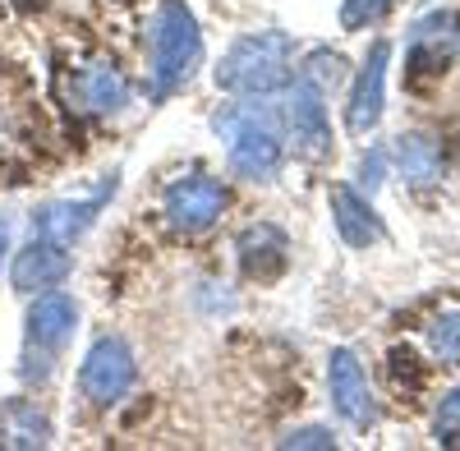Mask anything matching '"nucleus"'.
<instances>
[{"label": "nucleus", "mask_w": 460, "mask_h": 451, "mask_svg": "<svg viewBox=\"0 0 460 451\" xmlns=\"http://www.w3.org/2000/svg\"><path fill=\"white\" fill-rule=\"evenodd\" d=\"M115 180L120 175H106V184H102V194L97 199H51V203H42L32 212V235H42V240H56V244H79L93 226H97V217H102V208L111 203V194H115Z\"/></svg>", "instance_id": "nucleus-10"}, {"label": "nucleus", "mask_w": 460, "mask_h": 451, "mask_svg": "<svg viewBox=\"0 0 460 451\" xmlns=\"http://www.w3.org/2000/svg\"><path fill=\"white\" fill-rule=\"evenodd\" d=\"M392 162H396L401 180L414 184V190H433V184H442V171H447L433 134H401L392 143Z\"/></svg>", "instance_id": "nucleus-15"}, {"label": "nucleus", "mask_w": 460, "mask_h": 451, "mask_svg": "<svg viewBox=\"0 0 460 451\" xmlns=\"http://www.w3.org/2000/svg\"><path fill=\"white\" fill-rule=\"evenodd\" d=\"M277 447H318V451H332L336 438H332V429H323V424H304V429H290Z\"/></svg>", "instance_id": "nucleus-22"}, {"label": "nucleus", "mask_w": 460, "mask_h": 451, "mask_svg": "<svg viewBox=\"0 0 460 451\" xmlns=\"http://www.w3.org/2000/svg\"><path fill=\"white\" fill-rule=\"evenodd\" d=\"M387 65H392V42H377L368 47L355 84H350V102H345V129L355 138L373 134L382 120V102H387Z\"/></svg>", "instance_id": "nucleus-9"}, {"label": "nucleus", "mask_w": 460, "mask_h": 451, "mask_svg": "<svg viewBox=\"0 0 460 451\" xmlns=\"http://www.w3.org/2000/svg\"><path fill=\"white\" fill-rule=\"evenodd\" d=\"M134 378H138V359H134L125 336H97L93 350L79 364V392L93 405H102V410L106 405H120L129 396Z\"/></svg>", "instance_id": "nucleus-5"}, {"label": "nucleus", "mask_w": 460, "mask_h": 451, "mask_svg": "<svg viewBox=\"0 0 460 451\" xmlns=\"http://www.w3.org/2000/svg\"><path fill=\"white\" fill-rule=\"evenodd\" d=\"M295 79H304L309 88H318L323 97H332L341 84H345V56L341 51H327V47H318V51H309L304 56V65H299V74Z\"/></svg>", "instance_id": "nucleus-18"}, {"label": "nucleus", "mask_w": 460, "mask_h": 451, "mask_svg": "<svg viewBox=\"0 0 460 451\" xmlns=\"http://www.w3.org/2000/svg\"><path fill=\"white\" fill-rule=\"evenodd\" d=\"M69 272H74L69 249H65V244H56V240L32 235V240L14 253V262H10V286H14L19 295H42V290L65 286V277H69Z\"/></svg>", "instance_id": "nucleus-11"}, {"label": "nucleus", "mask_w": 460, "mask_h": 451, "mask_svg": "<svg viewBox=\"0 0 460 451\" xmlns=\"http://www.w3.org/2000/svg\"><path fill=\"white\" fill-rule=\"evenodd\" d=\"M382 166H387V153H368L364 166H359V180H364V190H368V194L382 184Z\"/></svg>", "instance_id": "nucleus-23"}, {"label": "nucleus", "mask_w": 460, "mask_h": 451, "mask_svg": "<svg viewBox=\"0 0 460 451\" xmlns=\"http://www.w3.org/2000/svg\"><path fill=\"white\" fill-rule=\"evenodd\" d=\"M5 253H10V221L0 217V268H5Z\"/></svg>", "instance_id": "nucleus-24"}, {"label": "nucleus", "mask_w": 460, "mask_h": 451, "mask_svg": "<svg viewBox=\"0 0 460 451\" xmlns=\"http://www.w3.org/2000/svg\"><path fill=\"white\" fill-rule=\"evenodd\" d=\"M221 143H226V162L240 180L249 184H272L286 166V120L281 106L267 97H244L230 102L221 116L212 120Z\"/></svg>", "instance_id": "nucleus-1"}, {"label": "nucleus", "mask_w": 460, "mask_h": 451, "mask_svg": "<svg viewBox=\"0 0 460 451\" xmlns=\"http://www.w3.org/2000/svg\"><path fill=\"white\" fill-rule=\"evenodd\" d=\"M281 120H286V143H295V153L304 162H327L332 157L327 97L318 88H309L304 79H290L286 102H281Z\"/></svg>", "instance_id": "nucleus-6"}, {"label": "nucleus", "mask_w": 460, "mask_h": 451, "mask_svg": "<svg viewBox=\"0 0 460 451\" xmlns=\"http://www.w3.org/2000/svg\"><path fill=\"white\" fill-rule=\"evenodd\" d=\"M235 253H240V268H244L249 281H277L286 272V262H290V240H286L281 226L253 221V226L240 231Z\"/></svg>", "instance_id": "nucleus-13"}, {"label": "nucleus", "mask_w": 460, "mask_h": 451, "mask_svg": "<svg viewBox=\"0 0 460 451\" xmlns=\"http://www.w3.org/2000/svg\"><path fill=\"white\" fill-rule=\"evenodd\" d=\"M460 56V14L442 10L419 19L410 32V60H405V84L410 88H424L429 79H442L447 65Z\"/></svg>", "instance_id": "nucleus-8"}, {"label": "nucleus", "mask_w": 460, "mask_h": 451, "mask_svg": "<svg viewBox=\"0 0 460 451\" xmlns=\"http://www.w3.org/2000/svg\"><path fill=\"white\" fill-rule=\"evenodd\" d=\"M203 65V32L184 0H162L147 23V97L166 102Z\"/></svg>", "instance_id": "nucleus-2"}, {"label": "nucleus", "mask_w": 460, "mask_h": 451, "mask_svg": "<svg viewBox=\"0 0 460 451\" xmlns=\"http://www.w3.org/2000/svg\"><path fill=\"white\" fill-rule=\"evenodd\" d=\"M0 442H10V447H47L51 442V424L37 415L32 405L14 401V405H5V415H0Z\"/></svg>", "instance_id": "nucleus-17"}, {"label": "nucleus", "mask_w": 460, "mask_h": 451, "mask_svg": "<svg viewBox=\"0 0 460 451\" xmlns=\"http://www.w3.org/2000/svg\"><path fill=\"white\" fill-rule=\"evenodd\" d=\"M74 327H79V305L65 290H42L28 305V318H23V378L28 383H47L56 373V359L74 341Z\"/></svg>", "instance_id": "nucleus-4"}, {"label": "nucleus", "mask_w": 460, "mask_h": 451, "mask_svg": "<svg viewBox=\"0 0 460 451\" xmlns=\"http://www.w3.org/2000/svg\"><path fill=\"white\" fill-rule=\"evenodd\" d=\"M429 346L442 364H460V314H442L429 327Z\"/></svg>", "instance_id": "nucleus-19"}, {"label": "nucleus", "mask_w": 460, "mask_h": 451, "mask_svg": "<svg viewBox=\"0 0 460 451\" xmlns=\"http://www.w3.org/2000/svg\"><path fill=\"white\" fill-rule=\"evenodd\" d=\"M392 5H396V0H341V28L345 32H359V28L377 23Z\"/></svg>", "instance_id": "nucleus-20"}, {"label": "nucleus", "mask_w": 460, "mask_h": 451, "mask_svg": "<svg viewBox=\"0 0 460 451\" xmlns=\"http://www.w3.org/2000/svg\"><path fill=\"white\" fill-rule=\"evenodd\" d=\"M332 217H336V231L341 240L350 249H368V244H382V235H387V226H382V217L373 212V203L364 194H355L350 184H332Z\"/></svg>", "instance_id": "nucleus-14"}, {"label": "nucleus", "mask_w": 460, "mask_h": 451, "mask_svg": "<svg viewBox=\"0 0 460 451\" xmlns=\"http://www.w3.org/2000/svg\"><path fill=\"white\" fill-rule=\"evenodd\" d=\"M212 79L230 97H272L295 79V42L286 32H244L240 42H230V51L217 60Z\"/></svg>", "instance_id": "nucleus-3"}, {"label": "nucleus", "mask_w": 460, "mask_h": 451, "mask_svg": "<svg viewBox=\"0 0 460 451\" xmlns=\"http://www.w3.org/2000/svg\"><path fill=\"white\" fill-rule=\"evenodd\" d=\"M74 97H79V106L88 111V116H115L125 102H129V84H125V74L97 60L88 69H79V79H74Z\"/></svg>", "instance_id": "nucleus-16"}, {"label": "nucleus", "mask_w": 460, "mask_h": 451, "mask_svg": "<svg viewBox=\"0 0 460 451\" xmlns=\"http://www.w3.org/2000/svg\"><path fill=\"white\" fill-rule=\"evenodd\" d=\"M327 387H332V405L345 424L368 429L373 424V396H368V378H364V364L355 350L336 346L327 355Z\"/></svg>", "instance_id": "nucleus-12"}, {"label": "nucleus", "mask_w": 460, "mask_h": 451, "mask_svg": "<svg viewBox=\"0 0 460 451\" xmlns=\"http://www.w3.org/2000/svg\"><path fill=\"white\" fill-rule=\"evenodd\" d=\"M433 438H438V447H460V387L442 396L438 420H433Z\"/></svg>", "instance_id": "nucleus-21"}, {"label": "nucleus", "mask_w": 460, "mask_h": 451, "mask_svg": "<svg viewBox=\"0 0 460 451\" xmlns=\"http://www.w3.org/2000/svg\"><path fill=\"white\" fill-rule=\"evenodd\" d=\"M221 212H226V184L212 175H184V180L166 184V194H162V217L180 235L212 231Z\"/></svg>", "instance_id": "nucleus-7"}]
</instances>
